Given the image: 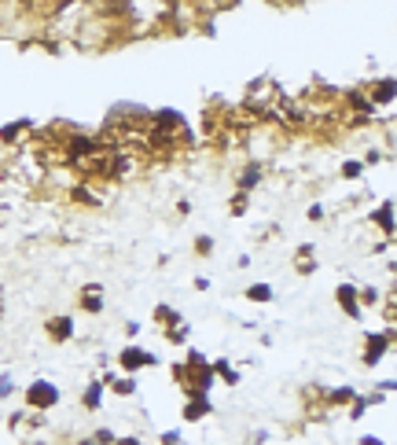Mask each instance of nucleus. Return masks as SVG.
<instances>
[{"label": "nucleus", "instance_id": "obj_1", "mask_svg": "<svg viewBox=\"0 0 397 445\" xmlns=\"http://www.w3.org/2000/svg\"><path fill=\"white\" fill-rule=\"evenodd\" d=\"M59 401H63V390L44 375L30 379V383L23 387V408H30V412H52Z\"/></svg>", "mask_w": 397, "mask_h": 445}, {"label": "nucleus", "instance_id": "obj_2", "mask_svg": "<svg viewBox=\"0 0 397 445\" xmlns=\"http://www.w3.org/2000/svg\"><path fill=\"white\" fill-rule=\"evenodd\" d=\"M397 339V327H383V332H364V350H360V365L364 368H379L383 357L390 353V346Z\"/></svg>", "mask_w": 397, "mask_h": 445}, {"label": "nucleus", "instance_id": "obj_3", "mask_svg": "<svg viewBox=\"0 0 397 445\" xmlns=\"http://www.w3.org/2000/svg\"><path fill=\"white\" fill-rule=\"evenodd\" d=\"M114 361H118V368H122L125 375H140L144 368H158V365H162V361H158V353L144 350L140 342H125Z\"/></svg>", "mask_w": 397, "mask_h": 445}, {"label": "nucleus", "instance_id": "obj_4", "mask_svg": "<svg viewBox=\"0 0 397 445\" xmlns=\"http://www.w3.org/2000/svg\"><path fill=\"white\" fill-rule=\"evenodd\" d=\"M213 416V401L206 390H184V405H180V420L184 423H203Z\"/></svg>", "mask_w": 397, "mask_h": 445}, {"label": "nucleus", "instance_id": "obj_5", "mask_svg": "<svg viewBox=\"0 0 397 445\" xmlns=\"http://www.w3.org/2000/svg\"><path fill=\"white\" fill-rule=\"evenodd\" d=\"M44 335L52 339L56 346H66V342H74V335H77V324H74V317H70V313H52V317L44 320Z\"/></svg>", "mask_w": 397, "mask_h": 445}, {"label": "nucleus", "instance_id": "obj_6", "mask_svg": "<svg viewBox=\"0 0 397 445\" xmlns=\"http://www.w3.org/2000/svg\"><path fill=\"white\" fill-rule=\"evenodd\" d=\"M77 306H81V313H89V317H99V313L107 309V302H103V284H81Z\"/></svg>", "mask_w": 397, "mask_h": 445}, {"label": "nucleus", "instance_id": "obj_7", "mask_svg": "<svg viewBox=\"0 0 397 445\" xmlns=\"http://www.w3.org/2000/svg\"><path fill=\"white\" fill-rule=\"evenodd\" d=\"M364 92H368V100H372V107H375V111H383V107H393L397 85H393V77H375Z\"/></svg>", "mask_w": 397, "mask_h": 445}, {"label": "nucleus", "instance_id": "obj_8", "mask_svg": "<svg viewBox=\"0 0 397 445\" xmlns=\"http://www.w3.org/2000/svg\"><path fill=\"white\" fill-rule=\"evenodd\" d=\"M261 180H265V166H261L258 158H251V162H243L239 173H236V192H246V195H251V192L261 184Z\"/></svg>", "mask_w": 397, "mask_h": 445}, {"label": "nucleus", "instance_id": "obj_9", "mask_svg": "<svg viewBox=\"0 0 397 445\" xmlns=\"http://www.w3.org/2000/svg\"><path fill=\"white\" fill-rule=\"evenodd\" d=\"M335 302H339V309H342L350 320H364V309H360V302H357V284H339V287H335Z\"/></svg>", "mask_w": 397, "mask_h": 445}, {"label": "nucleus", "instance_id": "obj_10", "mask_svg": "<svg viewBox=\"0 0 397 445\" xmlns=\"http://www.w3.org/2000/svg\"><path fill=\"white\" fill-rule=\"evenodd\" d=\"M368 221L383 232L386 239L393 236V199H383L379 206H372V213H368Z\"/></svg>", "mask_w": 397, "mask_h": 445}, {"label": "nucleus", "instance_id": "obj_11", "mask_svg": "<svg viewBox=\"0 0 397 445\" xmlns=\"http://www.w3.org/2000/svg\"><path fill=\"white\" fill-rule=\"evenodd\" d=\"M103 401H107V387L99 383V379H89L85 390H81V408H85V412H99V408H103Z\"/></svg>", "mask_w": 397, "mask_h": 445}, {"label": "nucleus", "instance_id": "obj_12", "mask_svg": "<svg viewBox=\"0 0 397 445\" xmlns=\"http://www.w3.org/2000/svg\"><path fill=\"white\" fill-rule=\"evenodd\" d=\"M33 133V125L23 118V122H8V125H0V147H19L26 137Z\"/></svg>", "mask_w": 397, "mask_h": 445}, {"label": "nucleus", "instance_id": "obj_13", "mask_svg": "<svg viewBox=\"0 0 397 445\" xmlns=\"http://www.w3.org/2000/svg\"><path fill=\"white\" fill-rule=\"evenodd\" d=\"M210 372H213V379H218V383H225V387H239V383H243V375L236 372V365H232L228 357L210 361Z\"/></svg>", "mask_w": 397, "mask_h": 445}, {"label": "nucleus", "instance_id": "obj_14", "mask_svg": "<svg viewBox=\"0 0 397 445\" xmlns=\"http://www.w3.org/2000/svg\"><path fill=\"white\" fill-rule=\"evenodd\" d=\"M114 398H132V394L140 390V379L137 375H114V383L107 387Z\"/></svg>", "mask_w": 397, "mask_h": 445}, {"label": "nucleus", "instance_id": "obj_15", "mask_svg": "<svg viewBox=\"0 0 397 445\" xmlns=\"http://www.w3.org/2000/svg\"><path fill=\"white\" fill-rule=\"evenodd\" d=\"M155 324H162V332L165 327H177V324H184V317L173 309V306H165V302H158L155 306Z\"/></svg>", "mask_w": 397, "mask_h": 445}, {"label": "nucleus", "instance_id": "obj_16", "mask_svg": "<svg viewBox=\"0 0 397 445\" xmlns=\"http://www.w3.org/2000/svg\"><path fill=\"white\" fill-rule=\"evenodd\" d=\"M243 299L265 306V302H272V299H276V291H272L269 284H251V287H243Z\"/></svg>", "mask_w": 397, "mask_h": 445}, {"label": "nucleus", "instance_id": "obj_17", "mask_svg": "<svg viewBox=\"0 0 397 445\" xmlns=\"http://www.w3.org/2000/svg\"><path fill=\"white\" fill-rule=\"evenodd\" d=\"M364 173H368V170H364L360 158H346L342 166H339V177H342V180H360Z\"/></svg>", "mask_w": 397, "mask_h": 445}, {"label": "nucleus", "instance_id": "obj_18", "mask_svg": "<svg viewBox=\"0 0 397 445\" xmlns=\"http://www.w3.org/2000/svg\"><path fill=\"white\" fill-rule=\"evenodd\" d=\"M165 342L170 346H188V339H191V327L188 324H177V327H165Z\"/></svg>", "mask_w": 397, "mask_h": 445}, {"label": "nucleus", "instance_id": "obj_19", "mask_svg": "<svg viewBox=\"0 0 397 445\" xmlns=\"http://www.w3.org/2000/svg\"><path fill=\"white\" fill-rule=\"evenodd\" d=\"M246 210H251V195H246V192H236V195L228 199V213H232V218H243Z\"/></svg>", "mask_w": 397, "mask_h": 445}, {"label": "nucleus", "instance_id": "obj_20", "mask_svg": "<svg viewBox=\"0 0 397 445\" xmlns=\"http://www.w3.org/2000/svg\"><path fill=\"white\" fill-rule=\"evenodd\" d=\"M213 251H218L213 236H195V254H198V258H213Z\"/></svg>", "mask_w": 397, "mask_h": 445}, {"label": "nucleus", "instance_id": "obj_21", "mask_svg": "<svg viewBox=\"0 0 397 445\" xmlns=\"http://www.w3.org/2000/svg\"><path fill=\"white\" fill-rule=\"evenodd\" d=\"M294 269H298V276H313L317 272V254L313 258H294Z\"/></svg>", "mask_w": 397, "mask_h": 445}, {"label": "nucleus", "instance_id": "obj_22", "mask_svg": "<svg viewBox=\"0 0 397 445\" xmlns=\"http://www.w3.org/2000/svg\"><path fill=\"white\" fill-rule=\"evenodd\" d=\"M89 438H92L96 445H114V438H118V434H114L111 427H96V431H92Z\"/></svg>", "mask_w": 397, "mask_h": 445}, {"label": "nucleus", "instance_id": "obj_23", "mask_svg": "<svg viewBox=\"0 0 397 445\" xmlns=\"http://www.w3.org/2000/svg\"><path fill=\"white\" fill-rule=\"evenodd\" d=\"M11 394H15V375L4 372V375H0V401H8Z\"/></svg>", "mask_w": 397, "mask_h": 445}, {"label": "nucleus", "instance_id": "obj_24", "mask_svg": "<svg viewBox=\"0 0 397 445\" xmlns=\"http://www.w3.org/2000/svg\"><path fill=\"white\" fill-rule=\"evenodd\" d=\"M4 427H8V431H19V427H26V408H15L11 416L4 420Z\"/></svg>", "mask_w": 397, "mask_h": 445}, {"label": "nucleus", "instance_id": "obj_25", "mask_svg": "<svg viewBox=\"0 0 397 445\" xmlns=\"http://www.w3.org/2000/svg\"><path fill=\"white\" fill-rule=\"evenodd\" d=\"M158 445H184V434L180 431H158Z\"/></svg>", "mask_w": 397, "mask_h": 445}, {"label": "nucleus", "instance_id": "obj_26", "mask_svg": "<svg viewBox=\"0 0 397 445\" xmlns=\"http://www.w3.org/2000/svg\"><path fill=\"white\" fill-rule=\"evenodd\" d=\"M324 213H327L324 203H309V206H305V218H309V221H324Z\"/></svg>", "mask_w": 397, "mask_h": 445}, {"label": "nucleus", "instance_id": "obj_27", "mask_svg": "<svg viewBox=\"0 0 397 445\" xmlns=\"http://www.w3.org/2000/svg\"><path fill=\"white\" fill-rule=\"evenodd\" d=\"M140 332H144V324H140V320H125V339H129V342L137 339Z\"/></svg>", "mask_w": 397, "mask_h": 445}, {"label": "nucleus", "instance_id": "obj_28", "mask_svg": "<svg viewBox=\"0 0 397 445\" xmlns=\"http://www.w3.org/2000/svg\"><path fill=\"white\" fill-rule=\"evenodd\" d=\"M114 445H147L140 434H118V438H114Z\"/></svg>", "mask_w": 397, "mask_h": 445}, {"label": "nucleus", "instance_id": "obj_29", "mask_svg": "<svg viewBox=\"0 0 397 445\" xmlns=\"http://www.w3.org/2000/svg\"><path fill=\"white\" fill-rule=\"evenodd\" d=\"M313 254H317L313 243H298V251H294V258H313Z\"/></svg>", "mask_w": 397, "mask_h": 445}, {"label": "nucleus", "instance_id": "obj_30", "mask_svg": "<svg viewBox=\"0 0 397 445\" xmlns=\"http://www.w3.org/2000/svg\"><path fill=\"white\" fill-rule=\"evenodd\" d=\"M360 445H386L379 434H360Z\"/></svg>", "mask_w": 397, "mask_h": 445}, {"label": "nucleus", "instance_id": "obj_31", "mask_svg": "<svg viewBox=\"0 0 397 445\" xmlns=\"http://www.w3.org/2000/svg\"><path fill=\"white\" fill-rule=\"evenodd\" d=\"M251 441H254V445H265V441H269V431H258Z\"/></svg>", "mask_w": 397, "mask_h": 445}, {"label": "nucleus", "instance_id": "obj_32", "mask_svg": "<svg viewBox=\"0 0 397 445\" xmlns=\"http://www.w3.org/2000/svg\"><path fill=\"white\" fill-rule=\"evenodd\" d=\"M0 317H4V306H0Z\"/></svg>", "mask_w": 397, "mask_h": 445}]
</instances>
